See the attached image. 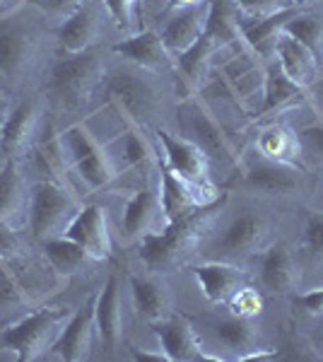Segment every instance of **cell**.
<instances>
[{"label": "cell", "mask_w": 323, "mask_h": 362, "mask_svg": "<svg viewBox=\"0 0 323 362\" xmlns=\"http://www.w3.org/2000/svg\"><path fill=\"white\" fill-rule=\"evenodd\" d=\"M225 201V198H222ZM222 201H213L208 206L196 208L184 218L167 223V227L157 235L148 232L138 239L140 242V261L150 273H169L179 268L201 244L205 232L210 230L215 215L222 210Z\"/></svg>", "instance_id": "6da1fadb"}, {"label": "cell", "mask_w": 323, "mask_h": 362, "mask_svg": "<svg viewBox=\"0 0 323 362\" xmlns=\"http://www.w3.org/2000/svg\"><path fill=\"white\" fill-rule=\"evenodd\" d=\"M104 73L107 68L92 49L82 54H63L51 66L46 87L63 109H78L92 99Z\"/></svg>", "instance_id": "7a4b0ae2"}, {"label": "cell", "mask_w": 323, "mask_h": 362, "mask_svg": "<svg viewBox=\"0 0 323 362\" xmlns=\"http://www.w3.org/2000/svg\"><path fill=\"white\" fill-rule=\"evenodd\" d=\"M104 78H107L102 80L107 99L121 114L133 119L138 126L155 119L162 99L155 80H152V73L133 66V63H123V66L104 73Z\"/></svg>", "instance_id": "3957f363"}, {"label": "cell", "mask_w": 323, "mask_h": 362, "mask_svg": "<svg viewBox=\"0 0 323 362\" xmlns=\"http://www.w3.org/2000/svg\"><path fill=\"white\" fill-rule=\"evenodd\" d=\"M82 206L70 189L51 179H39L29 186V232L34 239L46 242L51 237H61L78 215Z\"/></svg>", "instance_id": "277c9868"}, {"label": "cell", "mask_w": 323, "mask_h": 362, "mask_svg": "<svg viewBox=\"0 0 323 362\" xmlns=\"http://www.w3.org/2000/svg\"><path fill=\"white\" fill-rule=\"evenodd\" d=\"M61 143L66 148V155L70 160V167L80 174V179L90 186L92 191L107 189V186L119 177L114 160L104 143H99L95 133L85 124H75L68 131H63Z\"/></svg>", "instance_id": "5b68a950"}, {"label": "cell", "mask_w": 323, "mask_h": 362, "mask_svg": "<svg viewBox=\"0 0 323 362\" xmlns=\"http://www.w3.org/2000/svg\"><path fill=\"white\" fill-rule=\"evenodd\" d=\"M66 321V309L61 307H44L37 312L27 314L20 321L3 331L0 336V346L20 362L39 360L46 346H54V341L61 334V324Z\"/></svg>", "instance_id": "8992f818"}, {"label": "cell", "mask_w": 323, "mask_h": 362, "mask_svg": "<svg viewBox=\"0 0 323 362\" xmlns=\"http://www.w3.org/2000/svg\"><path fill=\"white\" fill-rule=\"evenodd\" d=\"M270 223L261 213L234 215L217 237L205 242V256L213 261H229L237 264L249 256L258 254L268 244Z\"/></svg>", "instance_id": "52a82bcc"}, {"label": "cell", "mask_w": 323, "mask_h": 362, "mask_svg": "<svg viewBox=\"0 0 323 362\" xmlns=\"http://www.w3.org/2000/svg\"><path fill=\"white\" fill-rule=\"evenodd\" d=\"M39 54V34L29 17L13 13L0 20V78L20 83Z\"/></svg>", "instance_id": "ba28073f"}, {"label": "cell", "mask_w": 323, "mask_h": 362, "mask_svg": "<svg viewBox=\"0 0 323 362\" xmlns=\"http://www.w3.org/2000/svg\"><path fill=\"white\" fill-rule=\"evenodd\" d=\"M157 140L164 150V165L172 169L176 177L198 186V189L215 191L213 181H210V157L201 145L193 143L191 138L174 136L167 128L157 131Z\"/></svg>", "instance_id": "9c48e42d"}, {"label": "cell", "mask_w": 323, "mask_h": 362, "mask_svg": "<svg viewBox=\"0 0 323 362\" xmlns=\"http://www.w3.org/2000/svg\"><path fill=\"white\" fill-rule=\"evenodd\" d=\"M242 186L251 194L261 196H290L297 194L302 186V172L297 165L270 160L258 153L244 162L242 167Z\"/></svg>", "instance_id": "30bf717a"}, {"label": "cell", "mask_w": 323, "mask_h": 362, "mask_svg": "<svg viewBox=\"0 0 323 362\" xmlns=\"http://www.w3.org/2000/svg\"><path fill=\"white\" fill-rule=\"evenodd\" d=\"M254 51L246 46V51H237L229 61L222 66V83L227 92L234 97L237 107L246 112L249 104L256 97H263V83H266V66L256 61Z\"/></svg>", "instance_id": "8fae6325"}, {"label": "cell", "mask_w": 323, "mask_h": 362, "mask_svg": "<svg viewBox=\"0 0 323 362\" xmlns=\"http://www.w3.org/2000/svg\"><path fill=\"white\" fill-rule=\"evenodd\" d=\"M63 237L78 242L92 261L111 259V235H109L107 210L102 206H97V203L82 206L78 210V215L70 220Z\"/></svg>", "instance_id": "7c38bea8"}, {"label": "cell", "mask_w": 323, "mask_h": 362, "mask_svg": "<svg viewBox=\"0 0 323 362\" xmlns=\"http://www.w3.org/2000/svg\"><path fill=\"white\" fill-rule=\"evenodd\" d=\"M160 348L169 362H193V360H220V355H208L201 343V336L184 317L169 314L167 319H160L152 324Z\"/></svg>", "instance_id": "4fadbf2b"}, {"label": "cell", "mask_w": 323, "mask_h": 362, "mask_svg": "<svg viewBox=\"0 0 323 362\" xmlns=\"http://www.w3.org/2000/svg\"><path fill=\"white\" fill-rule=\"evenodd\" d=\"M215 194L217 191L198 189V186L176 177L172 169L164 165V162H160V201H162V213H164V218H167V223H174V220L193 213L196 208L217 201Z\"/></svg>", "instance_id": "5bb4252c"}, {"label": "cell", "mask_w": 323, "mask_h": 362, "mask_svg": "<svg viewBox=\"0 0 323 362\" xmlns=\"http://www.w3.org/2000/svg\"><path fill=\"white\" fill-rule=\"evenodd\" d=\"M95 307H97V295H92L61 329V334H58L54 346H51V350H54L61 360L80 362V360L90 358L92 341H95V334H97Z\"/></svg>", "instance_id": "9a60e30c"}, {"label": "cell", "mask_w": 323, "mask_h": 362, "mask_svg": "<svg viewBox=\"0 0 323 362\" xmlns=\"http://www.w3.org/2000/svg\"><path fill=\"white\" fill-rule=\"evenodd\" d=\"M111 51H114L116 56H123L126 63H133V66L148 70L152 75H160L164 70L174 68V58L169 54L167 46H164L162 34L152 32V29L123 39V42L114 44Z\"/></svg>", "instance_id": "2e32d148"}, {"label": "cell", "mask_w": 323, "mask_h": 362, "mask_svg": "<svg viewBox=\"0 0 323 362\" xmlns=\"http://www.w3.org/2000/svg\"><path fill=\"white\" fill-rule=\"evenodd\" d=\"M198 285H201L203 295L215 305H227L239 290L249 283V273L237 264L229 261H205V264L193 268Z\"/></svg>", "instance_id": "e0dca14e"}, {"label": "cell", "mask_w": 323, "mask_h": 362, "mask_svg": "<svg viewBox=\"0 0 323 362\" xmlns=\"http://www.w3.org/2000/svg\"><path fill=\"white\" fill-rule=\"evenodd\" d=\"M37 124H39V104L34 99L20 102L10 112L8 121L0 138V155L5 160H20L37 140Z\"/></svg>", "instance_id": "ac0fdd59"}, {"label": "cell", "mask_w": 323, "mask_h": 362, "mask_svg": "<svg viewBox=\"0 0 323 362\" xmlns=\"http://www.w3.org/2000/svg\"><path fill=\"white\" fill-rule=\"evenodd\" d=\"M258 271H261L263 288L273 295H285L295 290L299 283V268L295 254L283 242L268 244L258 254Z\"/></svg>", "instance_id": "d6986e66"}, {"label": "cell", "mask_w": 323, "mask_h": 362, "mask_svg": "<svg viewBox=\"0 0 323 362\" xmlns=\"http://www.w3.org/2000/svg\"><path fill=\"white\" fill-rule=\"evenodd\" d=\"M97 336L102 346L114 353L123 338V305H121V280L111 273L104 288L97 293Z\"/></svg>", "instance_id": "ffe728a7"}, {"label": "cell", "mask_w": 323, "mask_h": 362, "mask_svg": "<svg viewBox=\"0 0 323 362\" xmlns=\"http://www.w3.org/2000/svg\"><path fill=\"white\" fill-rule=\"evenodd\" d=\"M102 37V15L95 5L85 3L58 27V46L63 54L90 51Z\"/></svg>", "instance_id": "44dd1931"}, {"label": "cell", "mask_w": 323, "mask_h": 362, "mask_svg": "<svg viewBox=\"0 0 323 362\" xmlns=\"http://www.w3.org/2000/svg\"><path fill=\"white\" fill-rule=\"evenodd\" d=\"M273 58L280 63V68L295 80L297 85H302L304 90H309L316 80H321V63L316 61L314 54L292 39L290 34L280 32L273 46Z\"/></svg>", "instance_id": "7402d4cb"}, {"label": "cell", "mask_w": 323, "mask_h": 362, "mask_svg": "<svg viewBox=\"0 0 323 362\" xmlns=\"http://www.w3.org/2000/svg\"><path fill=\"white\" fill-rule=\"evenodd\" d=\"M205 25H208V3H196L179 8L172 20L162 29V42L169 49V54H181L191 44L205 34Z\"/></svg>", "instance_id": "603a6c76"}, {"label": "cell", "mask_w": 323, "mask_h": 362, "mask_svg": "<svg viewBox=\"0 0 323 362\" xmlns=\"http://www.w3.org/2000/svg\"><path fill=\"white\" fill-rule=\"evenodd\" d=\"M307 95H309V90L297 85L295 80L280 68V63L275 61V58H270L266 63V83H263V97H261V107L256 109V116L283 112V109L292 107V104L304 102Z\"/></svg>", "instance_id": "cb8c5ba5"}, {"label": "cell", "mask_w": 323, "mask_h": 362, "mask_svg": "<svg viewBox=\"0 0 323 362\" xmlns=\"http://www.w3.org/2000/svg\"><path fill=\"white\" fill-rule=\"evenodd\" d=\"M131 295L133 305L143 319L150 324L160 319H167L172 314V293H169L167 283L160 278V273H133L131 276Z\"/></svg>", "instance_id": "d4e9b609"}, {"label": "cell", "mask_w": 323, "mask_h": 362, "mask_svg": "<svg viewBox=\"0 0 323 362\" xmlns=\"http://www.w3.org/2000/svg\"><path fill=\"white\" fill-rule=\"evenodd\" d=\"M162 213V201H160V189L155 186H143L128 198L126 210L121 218V237L126 242H135L143 235L152 232L157 215Z\"/></svg>", "instance_id": "484cf974"}, {"label": "cell", "mask_w": 323, "mask_h": 362, "mask_svg": "<svg viewBox=\"0 0 323 362\" xmlns=\"http://www.w3.org/2000/svg\"><path fill=\"white\" fill-rule=\"evenodd\" d=\"M217 44L208 34H203L196 44H191L186 51L176 54L174 58V70L179 75V80L184 83L186 92H198L208 83L210 68H213V56L217 54Z\"/></svg>", "instance_id": "4316f807"}, {"label": "cell", "mask_w": 323, "mask_h": 362, "mask_svg": "<svg viewBox=\"0 0 323 362\" xmlns=\"http://www.w3.org/2000/svg\"><path fill=\"white\" fill-rule=\"evenodd\" d=\"M186 119H189L191 133L196 136L193 143L201 145L205 153H208V157L213 155L225 162H234L232 143H229V138L222 133V126L217 124V119L203 107V104L191 102L189 107H186Z\"/></svg>", "instance_id": "83f0119b"}, {"label": "cell", "mask_w": 323, "mask_h": 362, "mask_svg": "<svg viewBox=\"0 0 323 362\" xmlns=\"http://www.w3.org/2000/svg\"><path fill=\"white\" fill-rule=\"evenodd\" d=\"M213 334L225 346V350L232 353V360H246L254 350H258L256 346L261 331H258V324L251 317L229 314V317L215 321Z\"/></svg>", "instance_id": "f1b7e54d"}, {"label": "cell", "mask_w": 323, "mask_h": 362, "mask_svg": "<svg viewBox=\"0 0 323 362\" xmlns=\"http://www.w3.org/2000/svg\"><path fill=\"white\" fill-rule=\"evenodd\" d=\"M111 160H121V165L126 169H150L155 165V153L148 145V140L140 133V126L133 119L126 116V128L107 145ZM119 169V167H116Z\"/></svg>", "instance_id": "f546056e"}, {"label": "cell", "mask_w": 323, "mask_h": 362, "mask_svg": "<svg viewBox=\"0 0 323 362\" xmlns=\"http://www.w3.org/2000/svg\"><path fill=\"white\" fill-rule=\"evenodd\" d=\"M242 10L237 8L234 0H208V25L205 34L217 44V49L237 46L242 39V25L239 20Z\"/></svg>", "instance_id": "4dcf8cb0"}, {"label": "cell", "mask_w": 323, "mask_h": 362, "mask_svg": "<svg viewBox=\"0 0 323 362\" xmlns=\"http://www.w3.org/2000/svg\"><path fill=\"white\" fill-rule=\"evenodd\" d=\"M41 244H44V256H46V261H49V266L63 278H70V276H75V273H80L82 266L90 261L87 251L82 249L78 242H73V239H68L63 235L51 237Z\"/></svg>", "instance_id": "1f68e13d"}, {"label": "cell", "mask_w": 323, "mask_h": 362, "mask_svg": "<svg viewBox=\"0 0 323 362\" xmlns=\"http://www.w3.org/2000/svg\"><path fill=\"white\" fill-rule=\"evenodd\" d=\"M258 153L270 160L297 165V155L302 153V148H299V138L290 128L283 124H270L258 136Z\"/></svg>", "instance_id": "d6a6232c"}, {"label": "cell", "mask_w": 323, "mask_h": 362, "mask_svg": "<svg viewBox=\"0 0 323 362\" xmlns=\"http://www.w3.org/2000/svg\"><path fill=\"white\" fill-rule=\"evenodd\" d=\"M25 191V177H22L17 160H5L3 169H0V220L10 223L20 213L27 203Z\"/></svg>", "instance_id": "836d02e7"}, {"label": "cell", "mask_w": 323, "mask_h": 362, "mask_svg": "<svg viewBox=\"0 0 323 362\" xmlns=\"http://www.w3.org/2000/svg\"><path fill=\"white\" fill-rule=\"evenodd\" d=\"M283 32L290 34L292 39H297L302 46H307L316 61L323 66V20L321 17L295 13L283 25Z\"/></svg>", "instance_id": "e575fe53"}, {"label": "cell", "mask_w": 323, "mask_h": 362, "mask_svg": "<svg viewBox=\"0 0 323 362\" xmlns=\"http://www.w3.org/2000/svg\"><path fill=\"white\" fill-rule=\"evenodd\" d=\"M302 244L304 251L314 261H323V213L321 210H311L304 220V232H302Z\"/></svg>", "instance_id": "d590c367"}, {"label": "cell", "mask_w": 323, "mask_h": 362, "mask_svg": "<svg viewBox=\"0 0 323 362\" xmlns=\"http://www.w3.org/2000/svg\"><path fill=\"white\" fill-rule=\"evenodd\" d=\"M242 15L249 17H268L275 13H285V10H295V0H234Z\"/></svg>", "instance_id": "8d00e7d4"}, {"label": "cell", "mask_w": 323, "mask_h": 362, "mask_svg": "<svg viewBox=\"0 0 323 362\" xmlns=\"http://www.w3.org/2000/svg\"><path fill=\"white\" fill-rule=\"evenodd\" d=\"M297 138H299V148H302V153L323 165V121L302 128Z\"/></svg>", "instance_id": "74e56055"}, {"label": "cell", "mask_w": 323, "mask_h": 362, "mask_svg": "<svg viewBox=\"0 0 323 362\" xmlns=\"http://www.w3.org/2000/svg\"><path fill=\"white\" fill-rule=\"evenodd\" d=\"M227 305L232 307V314H239V317H251V319H254L256 314L261 312V295H258L254 288L244 285V288L239 290V293L234 295L232 300L227 302Z\"/></svg>", "instance_id": "f35d334b"}, {"label": "cell", "mask_w": 323, "mask_h": 362, "mask_svg": "<svg viewBox=\"0 0 323 362\" xmlns=\"http://www.w3.org/2000/svg\"><path fill=\"white\" fill-rule=\"evenodd\" d=\"M34 8H39L41 13L51 20H68L80 5H85V0H29Z\"/></svg>", "instance_id": "ab89813d"}, {"label": "cell", "mask_w": 323, "mask_h": 362, "mask_svg": "<svg viewBox=\"0 0 323 362\" xmlns=\"http://www.w3.org/2000/svg\"><path fill=\"white\" fill-rule=\"evenodd\" d=\"M140 0H104L107 5L111 20L119 25L123 32H131L133 29V20H135V8H138Z\"/></svg>", "instance_id": "60d3db41"}, {"label": "cell", "mask_w": 323, "mask_h": 362, "mask_svg": "<svg viewBox=\"0 0 323 362\" xmlns=\"http://www.w3.org/2000/svg\"><path fill=\"white\" fill-rule=\"evenodd\" d=\"M22 254V237L15 232V227L8 220H0V259L8 264Z\"/></svg>", "instance_id": "b9f144b4"}, {"label": "cell", "mask_w": 323, "mask_h": 362, "mask_svg": "<svg viewBox=\"0 0 323 362\" xmlns=\"http://www.w3.org/2000/svg\"><path fill=\"white\" fill-rule=\"evenodd\" d=\"M295 307L304 309V312L311 314V317H323V288L297 295L295 297Z\"/></svg>", "instance_id": "7bdbcfd3"}, {"label": "cell", "mask_w": 323, "mask_h": 362, "mask_svg": "<svg viewBox=\"0 0 323 362\" xmlns=\"http://www.w3.org/2000/svg\"><path fill=\"white\" fill-rule=\"evenodd\" d=\"M131 355H133V358L138 360V362H169V358L164 355V350H162V348L152 353V350H140L138 346H131Z\"/></svg>", "instance_id": "ee69618b"}, {"label": "cell", "mask_w": 323, "mask_h": 362, "mask_svg": "<svg viewBox=\"0 0 323 362\" xmlns=\"http://www.w3.org/2000/svg\"><path fill=\"white\" fill-rule=\"evenodd\" d=\"M8 99H5V92L3 87H0V138H3V128H5V121H8Z\"/></svg>", "instance_id": "f6af8a7d"}, {"label": "cell", "mask_w": 323, "mask_h": 362, "mask_svg": "<svg viewBox=\"0 0 323 362\" xmlns=\"http://www.w3.org/2000/svg\"><path fill=\"white\" fill-rule=\"evenodd\" d=\"M201 0H169V8L172 10H179V8H186V5H196Z\"/></svg>", "instance_id": "bcb514c9"}, {"label": "cell", "mask_w": 323, "mask_h": 362, "mask_svg": "<svg viewBox=\"0 0 323 362\" xmlns=\"http://www.w3.org/2000/svg\"><path fill=\"white\" fill-rule=\"evenodd\" d=\"M5 8V0H0V10H3Z\"/></svg>", "instance_id": "7dc6e473"}, {"label": "cell", "mask_w": 323, "mask_h": 362, "mask_svg": "<svg viewBox=\"0 0 323 362\" xmlns=\"http://www.w3.org/2000/svg\"><path fill=\"white\" fill-rule=\"evenodd\" d=\"M321 78H323V66H321Z\"/></svg>", "instance_id": "c3c4849f"}]
</instances>
